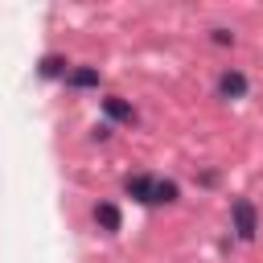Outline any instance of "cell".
<instances>
[{"label": "cell", "mask_w": 263, "mask_h": 263, "mask_svg": "<svg viewBox=\"0 0 263 263\" xmlns=\"http://www.w3.org/2000/svg\"><path fill=\"white\" fill-rule=\"evenodd\" d=\"M123 189H127V197H136L140 205H168V201H177V185H173V181H160V177H148V173L127 177Z\"/></svg>", "instance_id": "6da1fadb"}, {"label": "cell", "mask_w": 263, "mask_h": 263, "mask_svg": "<svg viewBox=\"0 0 263 263\" xmlns=\"http://www.w3.org/2000/svg\"><path fill=\"white\" fill-rule=\"evenodd\" d=\"M230 218H234V234H238L242 242H251V238L259 234V214H255V205H251L247 197H234V201H230Z\"/></svg>", "instance_id": "7a4b0ae2"}, {"label": "cell", "mask_w": 263, "mask_h": 263, "mask_svg": "<svg viewBox=\"0 0 263 263\" xmlns=\"http://www.w3.org/2000/svg\"><path fill=\"white\" fill-rule=\"evenodd\" d=\"M247 95V74L242 70H222L218 74V99H242Z\"/></svg>", "instance_id": "3957f363"}, {"label": "cell", "mask_w": 263, "mask_h": 263, "mask_svg": "<svg viewBox=\"0 0 263 263\" xmlns=\"http://www.w3.org/2000/svg\"><path fill=\"white\" fill-rule=\"evenodd\" d=\"M95 222H99V230L115 234V230H123V210H119L115 201H99V205H95Z\"/></svg>", "instance_id": "277c9868"}, {"label": "cell", "mask_w": 263, "mask_h": 263, "mask_svg": "<svg viewBox=\"0 0 263 263\" xmlns=\"http://www.w3.org/2000/svg\"><path fill=\"white\" fill-rule=\"evenodd\" d=\"M66 86H74V90L99 86V66H74V70L66 74Z\"/></svg>", "instance_id": "5b68a950"}, {"label": "cell", "mask_w": 263, "mask_h": 263, "mask_svg": "<svg viewBox=\"0 0 263 263\" xmlns=\"http://www.w3.org/2000/svg\"><path fill=\"white\" fill-rule=\"evenodd\" d=\"M103 111H107L111 119H119V123H136V107H132V103H123L119 95L103 99Z\"/></svg>", "instance_id": "8992f818"}, {"label": "cell", "mask_w": 263, "mask_h": 263, "mask_svg": "<svg viewBox=\"0 0 263 263\" xmlns=\"http://www.w3.org/2000/svg\"><path fill=\"white\" fill-rule=\"evenodd\" d=\"M41 74H45V78H66V74H70V62L58 58V53H49V58H41Z\"/></svg>", "instance_id": "52a82bcc"}, {"label": "cell", "mask_w": 263, "mask_h": 263, "mask_svg": "<svg viewBox=\"0 0 263 263\" xmlns=\"http://www.w3.org/2000/svg\"><path fill=\"white\" fill-rule=\"evenodd\" d=\"M214 41H218V45H234V33H230V29H214Z\"/></svg>", "instance_id": "ba28073f"}]
</instances>
